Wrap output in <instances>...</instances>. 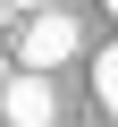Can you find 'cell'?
Masks as SVG:
<instances>
[{
	"mask_svg": "<svg viewBox=\"0 0 118 127\" xmlns=\"http://www.w3.org/2000/svg\"><path fill=\"white\" fill-rule=\"evenodd\" d=\"M110 17H118V0H110Z\"/></svg>",
	"mask_w": 118,
	"mask_h": 127,
	"instance_id": "5b68a950",
	"label": "cell"
},
{
	"mask_svg": "<svg viewBox=\"0 0 118 127\" xmlns=\"http://www.w3.org/2000/svg\"><path fill=\"white\" fill-rule=\"evenodd\" d=\"M0 93H9V76H0Z\"/></svg>",
	"mask_w": 118,
	"mask_h": 127,
	"instance_id": "277c9868",
	"label": "cell"
},
{
	"mask_svg": "<svg viewBox=\"0 0 118 127\" xmlns=\"http://www.w3.org/2000/svg\"><path fill=\"white\" fill-rule=\"evenodd\" d=\"M93 93H101V110H118V42L93 59Z\"/></svg>",
	"mask_w": 118,
	"mask_h": 127,
	"instance_id": "3957f363",
	"label": "cell"
},
{
	"mask_svg": "<svg viewBox=\"0 0 118 127\" xmlns=\"http://www.w3.org/2000/svg\"><path fill=\"white\" fill-rule=\"evenodd\" d=\"M59 59H76V17H25V42H17V68L25 76H51Z\"/></svg>",
	"mask_w": 118,
	"mask_h": 127,
	"instance_id": "6da1fadb",
	"label": "cell"
},
{
	"mask_svg": "<svg viewBox=\"0 0 118 127\" xmlns=\"http://www.w3.org/2000/svg\"><path fill=\"white\" fill-rule=\"evenodd\" d=\"M0 119H9V127H51L59 119V93H51V76H9V93H0Z\"/></svg>",
	"mask_w": 118,
	"mask_h": 127,
	"instance_id": "7a4b0ae2",
	"label": "cell"
}]
</instances>
